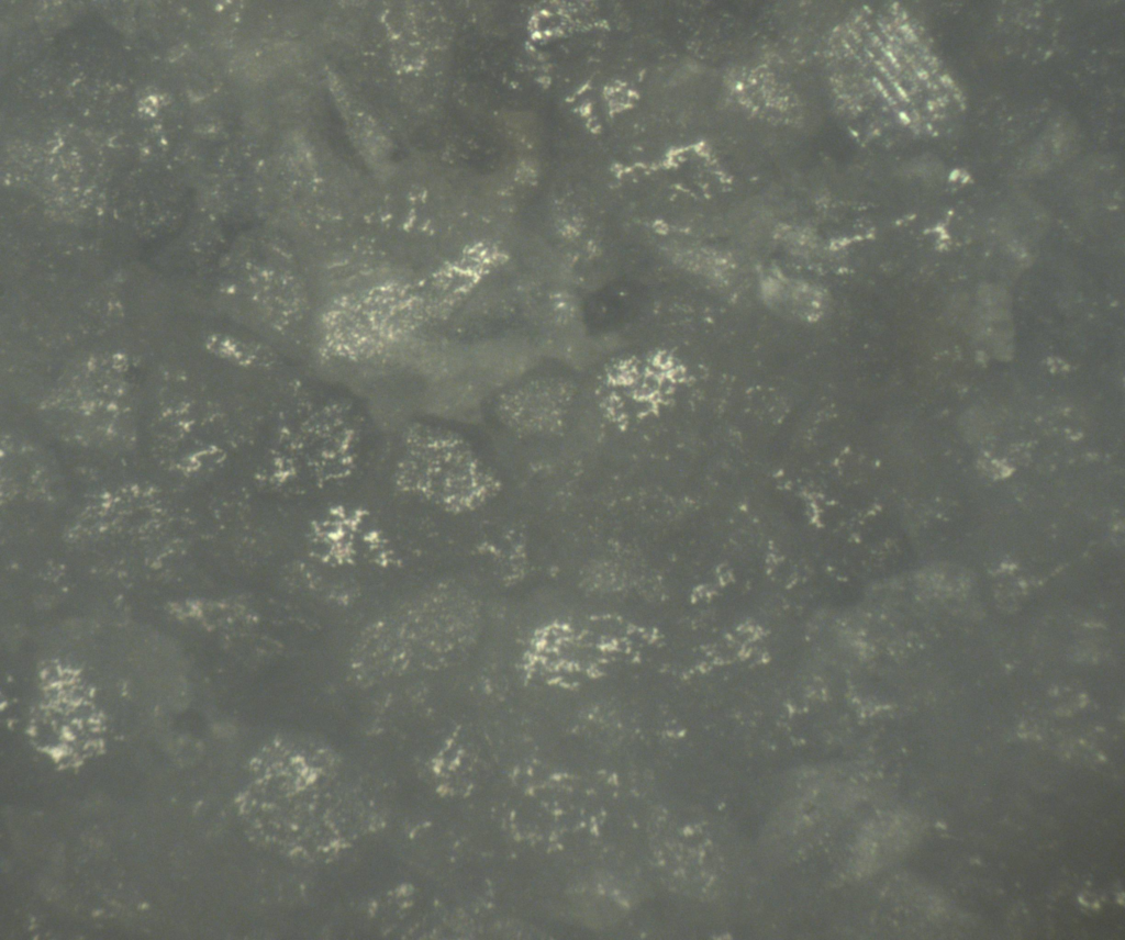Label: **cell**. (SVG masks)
<instances>
[{
  "label": "cell",
  "mask_w": 1125,
  "mask_h": 940,
  "mask_svg": "<svg viewBox=\"0 0 1125 940\" xmlns=\"http://www.w3.org/2000/svg\"><path fill=\"white\" fill-rule=\"evenodd\" d=\"M769 281V302L782 311L812 318L823 307L822 293L812 287L786 279L772 278Z\"/></svg>",
  "instance_id": "obj_1"
}]
</instances>
